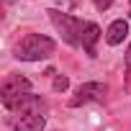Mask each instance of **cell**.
<instances>
[{
	"label": "cell",
	"instance_id": "1",
	"mask_svg": "<svg viewBox=\"0 0 131 131\" xmlns=\"http://www.w3.org/2000/svg\"><path fill=\"white\" fill-rule=\"evenodd\" d=\"M57 49V44L49 39V36H41V34H28L18 41L16 46V57L21 62H41L46 57H51Z\"/></svg>",
	"mask_w": 131,
	"mask_h": 131
},
{
	"label": "cell",
	"instance_id": "2",
	"mask_svg": "<svg viewBox=\"0 0 131 131\" xmlns=\"http://www.w3.org/2000/svg\"><path fill=\"white\" fill-rule=\"evenodd\" d=\"M46 13H49L54 28L62 34V39L67 41L70 46H80V44H82V31H85L88 23H82L80 18H75V16H70V13H62V10H57V8H49Z\"/></svg>",
	"mask_w": 131,
	"mask_h": 131
},
{
	"label": "cell",
	"instance_id": "3",
	"mask_svg": "<svg viewBox=\"0 0 131 131\" xmlns=\"http://www.w3.org/2000/svg\"><path fill=\"white\" fill-rule=\"evenodd\" d=\"M28 90H31V82L26 77H21V75L5 77V82H3V105L8 111H16V105L21 103L23 95H28Z\"/></svg>",
	"mask_w": 131,
	"mask_h": 131
},
{
	"label": "cell",
	"instance_id": "4",
	"mask_svg": "<svg viewBox=\"0 0 131 131\" xmlns=\"http://www.w3.org/2000/svg\"><path fill=\"white\" fill-rule=\"evenodd\" d=\"M105 93H108V88H105L103 82H85V85H80V88L75 90V98L70 100V105H72V108H80V105H85V103L103 100Z\"/></svg>",
	"mask_w": 131,
	"mask_h": 131
},
{
	"label": "cell",
	"instance_id": "5",
	"mask_svg": "<svg viewBox=\"0 0 131 131\" xmlns=\"http://www.w3.org/2000/svg\"><path fill=\"white\" fill-rule=\"evenodd\" d=\"M46 116L44 113H16L13 116V128L16 131H44Z\"/></svg>",
	"mask_w": 131,
	"mask_h": 131
},
{
	"label": "cell",
	"instance_id": "6",
	"mask_svg": "<svg viewBox=\"0 0 131 131\" xmlns=\"http://www.w3.org/2000/svg\"><path fill=\"white\" fill-rule=\"evenodd\" d=\"M126 34H128V23H126L123 18H118V21H113V23L108 26V31H105V41H108L111 46H118V44L126 39Z\"/></svg>",
	"mask_w": 131,
	"mask_h": 131
},
{
	"label": "cell",
	"instance_id": "7",
	"mask_svg": "<svg viewBox=\"0 0 131 131\" xmlns=\"http://www.w3.org/2000/svg\"><path fill=\"white\" fill-rule=\"evenodd\" d=\"M98 39H100V28H98V23H88V26H85V31H82V49H85L90 57H95V54H98V51H95Z\"/></svg>",
	"mask_w": 131,
	"mask_h": 131
},
{
	"label": "cell",
	"instance_id": "8",
	"mask_svg": "<svg viewBox=\"0 0 131 131\" xmlns=\"http://www.w3.org/2000/svg\"><path fill=\"white\" fill-rule=\"evenodd\" d=\"M67 88H70V80L64 77V75H57V77H54V90H57V93L67 90Z\"/></svg>",
	"mask_w": 131,
	"mask_h": 131
},
{
	"label": "cell",
	"instance_id": "9",
	"mask_svg": "<svg viewBox=\"0 0 131 131\" xmlns=\"http://www.w3.org/2000/svg\"><path fill=\"white\" fill-rule=\"evenodd\" d=\"M93 3H95L98 10H108V8L113 5V0H93Z\"/></svg>",
	"mask_w": 131,
	"mask_h": 131
},
{
	"label": "cell",
	"instance_id": "10",
	"mask_svg": "<svg viewBox=\"0 0 131 131\" xmlns=\"http://www.w3.org/2000/svg\"><path fill=\"white\" fill-rule=\"evenodd\" d=\"M126 67L131 70V44H128V49H126Z\"/></svg>",
	"mask_w": 131,
	"mask_h": 131
},
{
	"label": "cell",
	"instance_id": "11",
	"mask_svg": "<svg viewBox=\"0 0 131 131\" xmlns=\"http://www.w3.org/2000/svg\"><path fill=\"white\" fill-rule=\"evenodd\" d=\"M128 3H131V0H128Z\"/></svg>",
	"mask_w": 131,
	"mask_h": 131
}]
</instances>
